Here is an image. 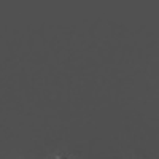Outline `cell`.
I'll list each match as a JSON object with an SVG mask.
<instances>
[{
	"label": "cell",
	"mask_w": 159,
	"mask_h": 159,
	"mask_svg": "<svg viewBox=\"0 0 159 159\" xmlns=\"http://www.w3.org/2000/svg\"><path fill=\"white\" fill-rule=\"evenodd\" d=\"M56 159H67V157H56Z\"/></svg>",
	"instance_id": "cell-1"
}]
</instances>
